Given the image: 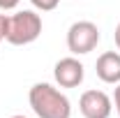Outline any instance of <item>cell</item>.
Returning a JSON list of instances; mask_svg holds the SVG:
<instances>
[{"label": "cell", "mask_w": 120, "mask_h": 118, "mask_svg": "<svg viewBox=\"0 0 120 118\" xmlns=\"http://www.w3.org/2000/svg\"><path fill=\"white\" fill-rule=\"evenodd\" d=\"M28 102L37 118H69L72 116V102L69 97L56 88L53 83L39 81L28 93Z\"/></svg>", "instance_id": "obj_1"}, {"label": "cell", "mask_w": 120, "mask_h": 118, "mask_svg": "<svg viewBox=\"0 0 120 118\" xmlns=\"http://www.w3.org/2000/svg\"><path fill=\"white\" fill-rule=\"evenodd\" d=\"M42 35V16L32 9H21L9 16L7 23V42L14 46L32 44Z\"/></svg>", "instance_id": "obj_2"}, {"label": "cell", "mask_w": 120, "mask_h": 118, "mask_svg": "<svg viewBox=\"0 0 120 118\" xmlns=\"http://www.w3.org/2000/svg\"><path fill=\"white\" fill-rule=\"evenodd\" d=\"M99 39H102L99 28L92 21H76L67 30V49L72 51V56H86L95 51Z\"/></svg>", "instance_id": "obj_3"}, {"label": "cell", "mask_w": 120, "mask_h": 118, "mask_svg": "<svg viewBox=\"0 0 120 118\" xmlns=\"http://www.w3.org/2000/svg\"><path fill=\"white\" fill-rule=\"evenodd\" d=\"M53 79L60 88H79L86 79V67L76 56L60 58L53 65Z\"/></svg>", "instance_id": "obj_4"}, {"label": "cell", "mask_w": 120, "mask_h": 118, "mask_svg": "<svg viewBox=\"0 0 120 118\" xmlns=\"http://www.w3.org/2000/svg\"><path fill=\"white\" fill-rule=\"evenodd\" d=\"M79 111L83 118H109L113 111V100L104 90H86L79 100Z\"/></svg>", "instance_id": "obj_5"}, {"label": "cell", "mask_w": 120, "mask_h": 118, "mask_svg": "<svg viewBox=\"0 0 120 118\" xmlns=\"http://www.w3.org/2000/svg\"><path fill=\"white\" fill-rule=\"evenodd\" d=\"M95 72L104 83H120V51H104L95 63Z\"/></svg>", "instance_id": "obj_6"}, {"label": "cell", "mask_w": 120, "mask_h": 118, "mask_svg": "<svg viewBox=\"0 0 120 118\" xmlns=\"http://www.w3.org/2000/svg\"><path fill=\"white\" fill-rule=\"evenodd\" d=\"M30 2H32V7L39 9V12H51V9H56L60 5V0H30Z\"/></svg>", "instance_id": "obj_7"}, {"label": "cell", "mask_w": 120, "mask_h": 118, "mask_svg": "<svg viewBox=\"0 0 120 118\" xmlns=\"http://www.w3.org/2000/svg\"><path fill=\"white\" fill-rule=\"evenodd\" d=\"M7 23H9V16L0 14V44L7 42Z\"/></svg>", "instance_id": "obj_8"}, {"label": "cell", "mask_w": 120, "mask_h": 118, "mask_svg": "<svg viewBox=\"0 0 120 118\" xmlns=\"http://www.w3.org/2000/svg\"><path fill=\"white\" fill-rule=\"evenodd\" d=\"M21 0H0V9L2 12H9V9H16Z\"/></svg>", "instance_id": "obj_9"}, {"label": "cell", "mask_w": 120, "mask_h": 118, "mask_svg": "<svg viewBox=\"0 0 120 118\" xmlns=\"http://www.w3.org/2000/svg\"><path fill=\"white\" fill-rule=\"evenodd\" d=\"M113 106H116V111H118V116H120V83H116V90H113Z\"/></svg>", "instance_id": "obj_10"}, {"label": "cell", "mask_w": 120, "mask_h": 118, "mask_svg": "<svg viewBox=\"0 0 120 118\" xmlns=\"http://www.w3.org/2000/svg\"><path fill=\"white\" fill-rule=\"evenodd\" d=\"M113 42H116V46H118V51H120V23L116 26V32H113Z\"/></svg>", "instance_id": "obj_11"}, {"label": "cell", "mask_w": 120, "mask_h": 118, "mask_svg": "<svg viewBox=\"0 0 120 118\" xmlns=\"http://www.w3.org/2000/svg\"><path fill=\"white\" fill-rule=\"evenodd\" d=\"M9 118H28V116H23V114H14V116H9Z\"/></svg>", "instance_id": "obj_12"}]
</instances>
